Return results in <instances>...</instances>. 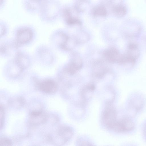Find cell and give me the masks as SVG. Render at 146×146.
<instances>
[{"label": "cell", "mask_w": 146, "mask_h": 146, "mask_svg": "<svg viewBox=\"0 0 146 146\" xmlns=\"http://www.w3.org/2000/svg\"><path fill=\"white\" fill-rule=\"evenodd\" d=\"M67 24L70 25H81V21L78 18H75L70 15L65 18Z\"/></svg>", "instance_id": "obj_12"}, {"label": "cell", "mask_w": 146, "mask_h": 146, "mask_svg": "<svg viewBox=\"0 0 146 146\" xmlns=\"http://www.w3.org/2000/svg\"><path fill=\"white\" fill-rule=\"evenodd\" d=\"M4 109L3 106H0V116H1V128L3 125L4 117Z\"/></svg>", "instance_id": "obj_14"}, {"label": "cell", "mask_w": 146, "mask_h": 146, "mask_svg": "<svg viewBox=\"0 0 146 146\" xmlns=\"http://www.w3.org/2000/svg\"><path fill=\"white\" fill-rule=\"evenodd\" d=\"M82 65V62L80 58H76L69 63L66 68V70L69 74H73L81 69Z\"/></svg>", "instance_id": "obj_8"}, {"label": "cell", "mask_w": 146, "mask_h": 146, "mask_svg": "<svg viewBox=\"0 0 146 146\" xmlns=\"http://www.w3.org/2000/svg\"><path fill=\"white\" fill-rule=\"evenodd\" d=\"M143 132L144 136L146 138V122L145 123L144 125Z\"/></svg>", "instance_id": "obj_15"}, {"label": "cell", "mask_w": 146, "mask_h": 146, "mask_svg": "<svg viewBox=\"0 0 146 146\" xmlns=\"http://www.w3.org/2000/svg\"><path fill=\"white\" fill-rule=\"evenodd\" d=\"M58 135L64 143L68 141L72 137L73 132L72 129L68 126H62L58 130Z\"/></svg>", "instance_id": "obj_7"}, {"label": "cell", "mask_w": 146, "mask_h": 146, "mask_svg": "<svg viewBox=\"0 0 146 146\" xmlns=\"http://www.w3.org/2000/svg\"><path fill=\"white\" fill-rule=\"evenodd\" d=\"M145 40L146 42V38H145Z\"/></svg>", "instance_id": "obj_16"}, {"label": "cell", "mask_w": 146, "mask_h": 146, "mask_svg": "<svg viewBox=\"0 0 146 146\" xmlns=\"http://www.w3.org/2000/svg\"><path fill=\"white\" fill-rule=\"evenodd\" d=\"M33 36V33L28 28H23L19 30L17 32L16 40L19 44H25L30 42Z\"/></svg>", "instance_id": "obj_5"}, {"label": "cell", "mask_w": 146, "mask_h": 146, "mask_svg": "<svg viewBox=\"0 0 146 146\" xmlns=\"http://www.w3.org/2000/svg\"><path fill=\"white\" fill-rule=\"evenodd\" d=\"M12 144L11 141L5 138H1L0 139V146H9Z\"/></svg>", "instance_id": "obj_13"}, {"label": "cell", "mask_w": 146, "mask_h": 146, "mask_svg": "<svg viewBox=\"0 0 146 146\" xmlns=\"http://www.w3.org/2000/svg\"><path fill=\"white\" fill-rule=\"evenodd\" d=\"M135 127V124L131 118L124 117L117 120L112 129L120 132H128L133 130Z\"/></svg>", "instance_id": "obj_3"}, {"label": "cell", "mask_w": 146, "mask_h": 146, "mask_svg": "<svg viewBox=\"0 0 146 146\" xmlns=\"http://www.w3.org/2000/svg\"><path fill=\"white\" fill-rule=\"evenodd\" d=\"M117 111L111 103L107 104L103 112L102 119L104 124L108 128L112 129L116 119Z\"/></svg>", "instance_id": "obj_2"}, {"label": "cell", "mask_w": 146, "mask_h": 146, "mask_svg": "<svg viewBox=\"0 0 146 146\" xmlns=\"http://www.w3.org/2000/svg\"><path fill=\"white\" fill-rule=\"evenodd\" d=\"M15 61L23 69L27 68L30 64L28 58L22 53H19L17 54Z\"/></svg>", "instance_id": "obj_9"}, {"label": "cell", "mask_w": 146, "mask_h": 146, "mask_svg": "<svg viewBox=\"0 0 146 146\" xmlns=\"http://www.w3.org/2000/svg\"><path fill=\"white\" fill-rule=\"evenodd\" d=\"M38 87L42 92L49 94L55 93L58 89L56 82L53 80L50 79H44L39 82Z\"/></svg>", "instance_id": "obj_4"}, {"label": "cell", "mask_w": 146, "mask_h": 146, "mask_svg": "<svg viewBox=\"0 0 146 146\" xmlns=\"http://www.w3.org/2000/svg\"><path fill=\"white\" fill-rule=\"evenodd\" d=\"M121 55L118 50L114 47H111L106 50L103 53L106 59L111 63H118Z\"/></svg>", "instance_id": "obj_6"}, {"label": "cell", "mask_w": 146, "mask_h": 146, "mask_svg": "<svg viewBox=\"0 0 146 146\" xmlns=\"http://www.w3.org/2000/svg\"><path fill=\"white\" fill-rule=\"evenodd\" d=\"M92 13L95 17H104L106 16L107 11L106 8L102 5H98L94 8Z\"/></svg>", "instance_id": "obj_11"}, {"label": "cell", "mask_w": 146, "mask_h": 146, "mask_svg": "<svg viewBox=\"0 0 146 146\" xmlns=\"http://www.w3.org/2000/svg\"><path fill=\"white\" fill-rule=\"evenodd\" d=\"M140 54L137 44L133 42L129 43L125 53L121 55L119 64L130 65L132 66L135 63Z\"/></svg>", "instance_id": "obj_1"}, {"label": "cell", "mask_w": 146, "mask_h": 146, "mask_svg": "<svg viewBox=\"0 0 146 146\" xmlns=\"http://www.w3.org/2000/svg\"><path fill=\"white\" fill-rule=\"evenodd\" d=\"M112 11L114 15L118 18H122L126 14L127 11L125 6L121 4L114 5Z\"/></svg>", "instance_id": "obj_10"}]
</instances>
